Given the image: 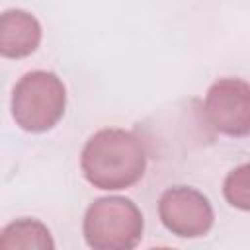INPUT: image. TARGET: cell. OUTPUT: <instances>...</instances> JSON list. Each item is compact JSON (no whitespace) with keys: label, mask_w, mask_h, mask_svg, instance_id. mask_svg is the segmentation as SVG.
Returning <instances> with one entry per match:
<instances>
[{"label":"cell","mask_w":250,"mask_h":250,"mask_svg":"<svg viewBox=\"0 0 250 250\" xmlns=\"http://www.w3.org/2000/svg\"><path fill=\"white\" fill-rule=\"evenodd\" d=\"M80 168L84 178L98 189H125L145 176L146 150L133 131L105 127L86 141Z\"/></svg>","instance_id":"obj_1"},{"label":"cell","mask_w":250,"mask_h":250,"mask_svg":"<svg viewBox=\"0 0 250 250\" xmlns=\"http://www.w3.org/2000/svg\"><path fill=\"white\" fill-rule=\"evenodd\" d=\"M143 229L141 209L121 195L94 199L82 223L84 240L94 250H131L141 242Z\"/></svg>","instance_id":"obj_2"},{"label":"cell","mask_w":250,"mask_h":250,"mask_svg":"<svg viewBox=\"0 0 250 250\" xmlns=\"http://www.w3.org/2000/svg\"><path fill=\"white\" fill-rule=\"evenodd\" d=\"M10 107L16 125L23 131H49L64 115L66 88L55 72L31 70L16 82Z\"/></svg>","instance_id":"obj_3"},{"label":"cell","mask_w":250,"mask_h":250,"mask_svg":"<svg viewBox=\"0 0 250 250\" xmlns=\"http://www.w3.org/2000/svg\"><path fill=\"white\" fill-rule=\"evenodd\" d=\"M203 113L221 135H250V84L240 78H219L205 94Z\"/></svg>","instance_id":"obj_4"},{"label":"cell","mask_w":250,"mask_h":250,"mask_svg":"<svg viewBox=\"0 0 250 250\" xmlns=\"http://www.w3.org/2000/svg\"><path fill=\"white\" fill-rule=\"evenodd\" d=\"M158 215L162 225L180 238L205 236L215 221L209 199L189 186L168 188L158 199Z\"/></svg>","instance_id":"obj_5"},{"label":"cell","mask_w":250,"mask_h":250,"mask_svg":"<svg viewBox=\"0 0 250 250\" xmlns=\"http://www.w3.org/2000/svg\"><path fill=\"white\" fill-rule=\"evenodd\" d=\"M41 25L25 10H6L0 16V53L6 59H23L37 51Z\"/></svg>","instance_id":"obj_6"},{"label":"cell","mask_w":250,"mask_h":250,"mask_svg":"<svg viewBox=\"0 0 250 250\" xmlns=\"http://www.w3.org/2000/svg\"><path fill=\"white\" fill-rule=\"evenodd\" d=\"M2 248H55L49 229L37 219H18L0 232Z\"/></svg>","instance_id":"obj_7"},{"label":"cell","mask_w":250,"mask_h":250,"mask_svg":"<svg viewBox=\"0 0 250 250\" xmlns=\"http://www.w3.org/2000/svg\"><path fill=\"white\" fill-rule=\"evenodd\" d=\"M223 195L229 205L250 211V162L230 170L223 182Z\"/></svg>","instance_id":"obj_8"}]
</instances>
